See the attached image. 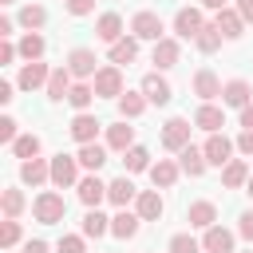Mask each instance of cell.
Wrapping results in <instances>:
<instances>
[{"mask_svg": "<svg viewBox=\"0 0 253 253\" xmlns=\"http://www.w3.org/2000/svg\"><path fill=\"white\" fill-rule=\"evenodd\" d=\"M170 253H202V245H198L190 233H174V237H170Z\"/></svg>", "mask_w": 253, "mask_h": 253, "instance_id": "obj_40", "label": "cell"}, {"mask_svg": "<svg viewBox=\"0 0 253 253\" xmlns=\"http://www.w3.org/2000/svg\"><path fill=\"white\" fill-rule=\"evenodd\" d=\"M237 233H241L245 241H253V210H245V213H241V225H237Z\"/></svg>", "mask_w": 253, "mask_h": 253, "instance_id": "obj_45", "label": "cell"}, {"mask_svg": "<svg viewBox=\"0 0 253 253\" xmlns=\"http://www.w3.org/2000/svg\"><path fill=\"white\" fill-rule=\"evenodd\" d=\"M146 103H150L146 95H138V91H123V95H119V115H123V119H138V115L146 111Z\"/></svg>", "mask_w": 253, "mask_h": 253, "instance_id": "obj_25", "label": "cell"}, {"mask_svg": "<svg viewBox=\"0 0 253 253\" xmlns=\"http://www.w3.org/2000/svg\"><path fill=\"white\" fill-rule=\"evenodd\" d=\"M111 225H107V217L99 213V210H87V217H83V237H103Z\"/></svg>", "mask_w": 253, "mask_h": 253, "instance_id": "obj_38", "label": "cell"}, {"mask_svg": "<svg viewBox=\"0 0 253 253\" xmlns=\"http://www.w3.org/2000/svg\"><path fill=\"white\" fill-rule=\"evenodd\" d=\"M237 12H241V20L249 24V20H253V0H237Z\"/></svg>", "mask_w": 253, "mask_h": 253, "instance_id": "obj_49", "label": "cell"}, {"mask_svg": "<svg viewBox=\"0 0 253 253\" xmlns=\"http://www.w3.org/2000/svg\"><path fill=\"white\" fill-rule=\"evenodd\" d=\"M138 221H142L138 213H126V210H119V213L111 217V233L126 241V237H134V233H138Z\"/></svg>", "mask_w": 253, "mask_h": 253, "instance_id": "obj_27", "label": "cell"}, {"mask_svg": "<svg viewBox=\"0 0 253 253\" xmlns=\"http://www.w3.org/2000/svg\"><path fill=\"white\" fill-rule=\"evenodd\" d=\"M32 213H36V221H43V225H55V221H63V213H67V202L59 198V194H40L36 198V206H32Z\"/></svg>", "mask_w": 253, "mask_h": 253, "instance_id": "obj_1", "label": "cell"}, {"mask_svg": "<svg viewBox=\"0 0 253 253\" xmlns=\"http://www.w3.org/2000/svg\"><path fill=\"white\" fill-rule=\"evenodd\" d=\"M186 217H190V225H194V229H210V225L217 221V206H213V202H194Z\"/></svg>", "mask_w": 253, "mask_h": 253, "instance_id": "obj_23", "label": "cell"}, {"mask_svg": "<svg viewBox=\"0 0 253 253\" xmlns=\"http://www.w3.org/2000/svg\"><path fill=\"white\" fill-rule=\"evenodd\" d=\"M237 150L253 158V130H241V138H237Z\"/></svg>", "mask_w": 253, "mask_h": 253, "instance_id": "obj_47", "label": "cell"}, {"mask_svg": "<svg viewBox=\"0 0 253 253\" xmlns=\"http://www.w3.org/2000/svg\"><path fill=\"white\" fill-rule=\"evenodd\" d=\"M91 8H95V0H67V12L71 16H87Z\"/></svg>", "mask_w": 253, "mask_h": 253, "instance_id": "obj_46", "label": "cell"}, {"mask_svg": "<svg viewBox=\"0 0 253 253\" xmlns=\"http://www.w3.org/2000/svg\"><path fill=\"white\" fill-rule=\"evenodd\" d=\"M75 162H79V158H67V154H55V158H51V182H55L59 190L75 182Z\"/></svg>", "mask_w": 253, "mask_h": 253, "instance_id": "obj_17", "label": "cell"}, {"mask_svg": "<svg viewBox=\"0 0 253 253\" xmlns=\"http://www.w3.org/2000/svg\"><path fill=\"white\" fill-rule=\"evenodd\" d=\"M16 241H20V221H16V217H8V221L0 225V245H4V249H12Z\"/></svg>", "mask_w": 253, "mask_h": 253, "instance_id": "obj_42", "label": "cell"}, {"mask_svg": "<svg viewBox=\"0 0 253 253\" xmlns=\"http://www.w3.org/2000/svg\"><path fill=\"white\" fill-rule=\"evenodd\" d=\"M12 154H16V158H40V138H36V134H20V138L12 142Z\"/></svg>", "mask_w": 253, "mask_h": 253, "instance_id": "obj_37", "label": "cell"}, {"mask_svg": "<svg viewBox=\"0 0 253 253\" xmlns=\"http://www.w3.org/2000/svg\"><path fill=\"white\" fill-rule=\"evenodd\" d=\"M16 51H20V47H12V43L4 40V43H0V63H12V59H16Z\"/></svg>", "mask_w": 253, "mask_h": 253, "instance_id": "obj_48", "label": "cell"}, {"mask_svg": "<svg viewBox=\"0 0 253 253\" xmlns=\"http://www.w3.org/2000/svg\"><path fill=\"white\" fill-rule=\"evenodd\" d=\"M99 126H103V123H99L95 115H87V111H79V115L71 119V138H75L79 146H83V142H95V134H99Z\"/></svg>", "mask_w": 253, "mask_h": 253, "instance_id": "obj_8", "label": "cell"}, {"mask_svg": "<svg viewBox=\"0 0 253 253\" xmlns=\"http://www.w3.org/2000/svg\"><path fill=\"white\" fill-rule=\"evenodd\" d=\"M107 198H111L119 210H126V202L134 198V186H130V178H115V182L107 186Z\"/></svg>", "mask_w": 253, "mask_h": 253, "instance_id": "obj_31", "label": "cell"}, {"mask_svg": "<svg viewBox=\"0 0 253 253\" xmlns=\"http://www.w3.org/2000/svg\"><path fill=\"white\" fill-rule=\"evenodd\" d=\"M0 103H12V83H0Z\"/></svg>", "mask_w": 253, "mask_h": 253, "instance_id": "obj_52", "label": "cell"}, {"mask_svg": "<svg viewBox=\"0 0 253 253\" xmlns=\"http://www.w3.org/2000/svg\"><path fill=\"white\" fill-rule=\"evenodd\" d=\"M206 28V20H202V12L198 8H182L178 16H174V32L182 36V40H198V32Z\"/></svg>", "mask_w": 253, "mask_h": 253, "instance_id": "obj_4", "label": "cell"}, {"mask_svg": "<svg viewBox=\"0 0 253 253\" xmlns=\"http://www.w3.org/2000/svg\"><path fill=\"white\" fill-rule=\"evenodd\" d=\"M107 146H111V150H130V146H134V126H126V123L111 126V130H107Z\"/></svg>", "mask_w": 253, "mask_h": 253, "instance_id": "obj_29", "label": "cell"}, {"mask_svg": "<svg viewBox=\"0 0 253 253\" xmlns=\"http://www.w3.org/2000/svg\"><path fill=\"white\" fill-rule=\"evenodd\" d=\"M75 190H79V202H83L87 210H99V202L107 198V186H103L99 178H83V182H79Z\"/></svg>", "mask_w": 253, "mask_h": 253, "instance_id": "obj_18", "label": "cell"}, {"mask_svg": "<svg viewBox=\"0 0 253 253\" xmlns=\"http://www.w3.org/2000/svg\"><path fill=\"white\" fill-rule=\"evenodd\" d=\"M178 166H182L190 178H202L210 162H206V150H198V146H182V150H178Z\"/></svg>", "mask_w": 253, "mask_h": 253, "instance_id": "obj_10", "label": "cell"}, {"mask_svg": "<svg viewBox=\"0 0 253 253\" xmlns=\"http://www.w3.org/2000/svg\"><path fill=\"white\" fill-rule=\"evenodd\" d=\"M43 51H47V43H43L40 32H28V36L20 40V55H24V59H40Z\"/></svg>", "mask_w": 253, "mask_h": 253, "instance_id": "obj_32", "label": "cell"}, {"mask_svg": "<svg viewBox=\"0 0 253 253\" xmlns=\"http://www.w3.org/2000/svg\"><path fill=\"white\" fill-rule=\"evenodd\" d=\"M134 202H138V217H142V221H158V217H162V210H166V206H162V198H158V190H142Z\"/></svg>", "mask_w": 253, "mask_h": 253, "instance_id": "obj_19", "label": "cell"}, {"mask_svg": "<svg viewBox=\"0 0 253 253\" xmlns=\"http://www.w3.org/2000/svg\"><path fill=\"white\" fill-rule=\"evenodd\" d=\"M0 202H4V213H8V217H20V210H24V194H20V190H4Z\"/></svg>", "mask_w": 253, "mask_h": 253, "instance_id": "obj_41", "label": "cell"}, {"mask_svg": "<svg viewBox=\"0 0 253 253\" xmlns=\"http://www.w3.org/2000/svg\"><path fill=\"white\" fill-rule=\"evenodd\" d=\"M194 95H198L202 103H210V99L221 95V83H217V75H213L210 67H202V71L194 75Z\"/></svg>", "mask_w": 253, "mask_h": 253, "instance_id": "obj_13", "label": "cell"}, {"mask_svg": "<svg viewBox=\"0 0 253 253\" xmlns=\"http://www.w3.org/2000/svg\"><path fill=\"white\" fill-rule=\"evenodd\" d=\"M91 99H95V87H87V83H71L67 103H71L75 111H87V107H91Z\"/></svg>", "mask_w": 253, "mask_h": 253, "instance_id": "obj_34", "label": "cell"}, {"mask_svg": "<svg viewBox=\"0 0 253 253\" xmlns=\"http://www.w3.org/2000/svg\"><path fill=\"white\" fill-rule=\"evenodd\" d=\"M107 162V150L99 146V142H83L79 146V166H87V170H99Z\"/></svg>", "mask_w": 253, "mask_h": 253, "instance_id": "obj_30", "label": "cell"}, {"mask_svg": "<svg viewBox=\"0 0 253 253\" xmlns=\"http://www.w3.org/2000/svg\"><path fill=\"white\" fill-rule=\"evenodd\" d=\"M202 249L206 253H233V233L221 229V225H210L206 237H202Z\"/></svg>", "mask_w": 253, "mask_h": 253, "instance_id": "obj_11", "label": "cell"}, {"mask_svg": "<svg viewBox=\"0 0 253 253\" xmlns=\"http://www.w3.org/2000/svg\"><path fill=\"white\" fill-rule=\"evenodd\" d=\"M202 150H206V162H210V166H225V162H229V154H233V142H229L225 134H217V130H213V134L206 138V146H202Z\"/></svg>", "mask_w": 253, "mask_h": 253, "instance_id": "obj_7", "label": "cell"}, {"mask_svg": "<svg viewBox=\"0 0 253 253\" xmlns=\"http://www.w3.org/2000/svg\"><path fill=\"white\" fill-rule=\"evenodd\" d=\"M20 178H24L28 186H43V182H51V162H43V158H24V162H20Z\"/></svg>", "mask_w": 253, "mask_h": 253, "instance_id": "obj_9", "label": "cell"}, {"mask_svg": "<svg viewBox=\"0 0 253 253\" xmlns=\"http://www.w3.org/2000/svg\"><path fill=\"white\" fill-rule=\"evenodd\" d=\"M194 126H202V130H217V126H225V115H221V107H213V103H202L198 107V115H194Z\"/></svg>", "mask_w": 253, "mask_h": 253, "instance_id": "obj_21", "label": "cell"}, {"mask_svg": "<svg viewBox=\"0 0 253 253\" xmlns=\"http://www.w3.org/2000/svg\"><path fill=\"white\" fill-rule=\"evenodd\" d=\"M138 55V36H123L111 43V63H130Z\"/></svg>", "mask_w": 253, "mask_h": 253, "instance_id": "obj_28", "label": "cell"}, {"mask_svg": "<svg viewBox=\"0 0 253 253\" xmlns=\"http://www.w3.org/2000/svg\"><path fill=\"white\" fill-rule=\"evenodd\" d=\"M142 95L150 99V103H158V107H166L170 103V83L158 75V71H150L146 79H142Z\"/></svg>", "mask_w": 253, "mask_h": 253, "instance_id": "obj_14", "label": "cell"}, {"mask_svg": "<svg viewBox=\"0 0 253 253\" xmlns=\"http://www.w3.org/2000/svg\"><path fill=\"white\" fill-rule=\"evenodd\" d=\"M249 194H253V178H249Z\"/></svg>", "mask_w": 253, "mask_h": 253, "instance_id": "obj_54", "label": "cell"}, {"mask_svg": "<svg viewBox=\"0 0 253 253\" xmlns=\"http://www.w3.org/2000/svg\"><path fill=\"white\" fill-rule=\"evenodd\" d=\"M67 71H71L75 79H87V75H95V51H87V47H75V51L67 55Z\"/></svg>", "mask_w": 253, "mask_h": 253, "instance_id": "obj_12", "label": "cell"}, {"mask_svg": "<svg viewBox=\"0 0 253 253\" xmlns=\"http://www.w3.org/2000/svg\"><path fill=\"white\" fill-rule=\"evenodd\" d=\"M213 24H217V32H221L225 40H237V36L245 32V20H241V12H233V8H221Z\"/></svg>", "mask_w": 253, "mask_h": 253, "instance_id": "obj_15", "label": "cell"}, {"mask_svg": "<svg viewBox=\"0 0 253 253\" xmlns=\"http://www.w3.org/2000/svg\"><path fill=\"white\" fill-rule=\"evenodd\" d=\"M123 154H126V158H123L126 170H150V154H146L142 146H130V150H123Z\"/></svg>", "mask_w": 253, "mask_h": 253, "instance_id": "obj_39", "label": "cell"}, {"mask_svg": "<svg viewBox=\"0 0 253 253\" xmlns=\"http://www.w3.org/2000/svg\"><path fill=\"white\" fill-rule=\"evenodd\" d=\"M253 99V87L245 83V79H229L225 87H221V103H229V107H245Z\"/></svg>", "mask_w": 253, "mask_h": 253, "instance_id": "obj_16", "label": "cell"}, {"mask_svg": "<svg viewBox=\"0 0 253 253\" xmlns=\"http://www.w3.org/2000/svg\"><path fill=\"white\" fill-rule=\"evenodd\" d=\"M221 182H225L229 190L245 186V182H249V162H241V158H229V162H225V170H221Z\"/></svg>", "mask_w": 253, "mask_h": 253, "instance_id": "obj_26", "label": "cell"}, {"mask_svg": "<svg viewBox=\"0 0 253 253\" xmlns=\"http://www.w3.org/2000/svg\"><path fill=\"white\" fill-rule=\"evenodd\" d=\"M194 43H198L206 55H210V51H217V47H221V32H217V24H206V28L198 32V40H194Z\"/></svg>", "mask_w": 253, "mask_h": 253, "instance_id": "obj_36", "label": "cell"}, {"mask_svg": "<svg viewBox=\"0 0 253 253\" xmlns=\"http://www.w3.org/2000/svg\"><path fill=\"white\" fill-rule=\"evenodd\" d=\"M24 253H47V241H28Z\"/></svg>", "mask_w": 253, "mask_h": 253, "instance_id": "obj_51", "label": "cell"}, {"mask_svg": "<svg viewBox=\"0 0 253 253\" xmlns=\"http://www.w3.org/2000/svg\"><path fill=\"white\" fill-rule=\"evenodd\" d=\"M95 36H99L103 43H115V40H123V20H119V12H107V16H99V24H95Z\"/></svg>", "mask_w": 253, "mask_h": 253, "instance_id": "obj_20", "label": "cell"}, {"mask_svg": "<svg viewBox=\"0 0 253 253\" xmlns=\"http://www.w3.org/2000/svg\"><path fill=\"white\" fill-rule=\"evenodd\" d=\"M154 63L158 67H174L178 63V43L174 40H158L154 43Z\"/></svg>", "mask_w": 253, "mask_h": 253, "instance_id": "obj_33", "label": "cell"}, {"mask_svg": "<svg viewBox=\"0 0 253 253\" xmlns=\"http://www.w3.org/2000/svg\"><path fill=\"white\" fill-rule=\"evenodd\" d=\"M178 170H182V166H174L170 158H158V162L150 166V182H154V186H162V190H170V186L178 182Z\"/></svg>", "mask_w": 253, "mask_h": 253, "instance_id": "obj_22", "label": "cell"}, {"mask_svg": "<svg viewBox=\"0 0 253 253\" xmlns=\"http://www.w3.org/2000/svg\"><path fill=\"white\" fill-rule=\"evenodd\" d=\"M95 95H107V99L123 95V71H119V63H111V67L95 71Z\"/></svg>", "mask_w": 253, "mask_h": 253, "instance_id": "obj_3", "label": "cell"}, {"mask_svg": "<svg viewBox=\"0 0 253 253\" xmlns=\"http://www.w3.org/2000/svg\"><path fill=\"white\" fill-rule=\"evenodd\" d=\"M162 146H166V150L190 146V123H186V119H170V123L162 126Z\"/></svg>", "mask_w": 253, "mask_h": 253, "instance_id": "obj_6", "label": "cell"}, {"mask_svg": "<svg viewBox=\"0 0 253 253\" xmlns=\"http://www.w3.org/2000/svg\"><path fill=\"white\" fill-rule=\"evenodd\" d=\"M67 91H71V71L67 67H55L51 79H47V99L59 103V99H67Z\"/></svg>", "mask_w": 253, "mask_h": 253, "instance_id": "obj_24", "label": "cell"}, {"mask_svg": "<svg viewBox=\"0 0 253 253\" xmlns=\"http://www.w3.org/2000/svg\"><path fill=\"white\" fill-rule=\"evenodd\" d=\"M4 4H12V0H4Z\"/></svg>", "mask_w": 253, "mask_h": 253, "instance_id": "obj_55", "label": "cell"}, {"mask_svg": "<svg viewBox=\"0 0 253 253\" xmlns=\"http://www.w3.org/2000/svg\"><path fill=\"white\" fill-rule=\"evenodd\" d=\"M20 24H24L28 32H36V28L47 24V12H43L40 4H28V8H20Z\"/></svg>", "mask_w": 253, "mask_h": 253, "instance_id": "obj_35", "label": "cell"}, {"mask_svg": "<svg viewBox=\"0 0 253 253\" xmlns=\"http://www.w3.org/2000/svg\"><path fill=\"white\" fill-rule=\"evenodd\" d=\"M47 79H51L47 63H40V59H28V63H24V71H20V79H16V87H20V91H36V87H43Z\"/></svg>", "mask_w": 253, "mask_h": 253, "instance_id": "obj_2", "label": "cell"}, {"mask_svg": "<svg viewBox=\"0 0 253 253\" xmlns=\"http://www.w3.org/2000/svg\"><path fill=\"white\" fill-rule=\"evenodd\" d=\"M241 126H245V130H253V103H245V107H241Z\"/></svg>", "mask_w": 253, "mask_h": 253, "instance_id": "obj_50", "label": "cell"}, {"mask_svg": "<svg viewBox=\"0 0 253 253\" xmlns=\"http://www.w3.org/2000/svg\"><path fill=\"white\" fill-rule=\"evenodd\" d=\"M202 8H210V12H221V8H225V0H202Z\"/></svg>", "mask_w": 253, "mask_h": 253, "instance_id": "obj_53", "label": "cell"}, {"mask_svg": "<svg viewBox=\"0 0 253 253\" xmlns=\"http://www.w3.org/2000/svg\"><path fill=\"white\" fill-rule=\"evenodd\" d=\"M59 253H83V237H75V233H67V237H59V245H55Z\"/></svg>", "mask_w": 253, "mask_h": 253, "instance_id": "obj_43", "label": "cell"}, {"mask_svg": "<svg viewBox=\"0 0 253 253\" xmlns=\"http://www.w3.org/2000/svg\"><path fill=\"white\" fill-rule=\"evenodd\" d=\"M130 32L138 36V40H162V20H158V12H138L134 20H130Z\"/></svg>", "mask_w": 253, "mask_h": 253, "instance_id": "obj_5", "label": "cell"}, {"mask_svg": "<svg viewBox=\"0 0 253 253\" xmlns=\"http://www.w3.org/2000/svg\"><path fill=\"white\" fill-rule=\"evenodd\" d=\"M0 142H16V119H0Z\"/></svg>", "mask_w": 253, "mask_h": 253, "instance_id": "obj_44", "label": "cell"}]
</instances>
